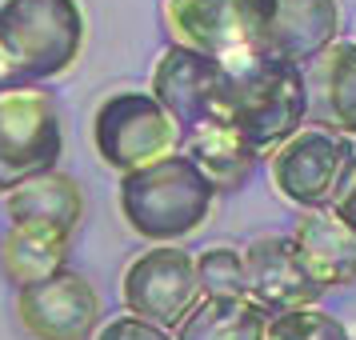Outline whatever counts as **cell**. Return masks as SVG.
Wrapping results in <instances>:
<instances>
[{
	"instance_id": "6da1fadb",
	"label": "cell",
	"mask_w": 356,
	"mask_h": 340,
	"mask_svg": "<svg viewBox=\"0 0 356 340\" xmlns=\"http://www.w3.org/2000/svg\"><path fill=\"white\" fill-rule=\"evenodd\" d=\"M84 13L76 0H4L0 4V97L40 88L76 65Z\"/></svg>"
},
{
	"instance_id": "7a4b0ae2",
	"label": "cell",
	"mask_w": 356,
	"mask_h": 340,
	"mask_svg": "<svg viewBox=\"0 0 356 340\" xmlns=\"http://www.w3.org/2000/svg\"><path fill=\"white\" fill-rule=\"evenodd\" d=\"M232 72V104L228 129L260 156H273L289 145L308 120V76L305 65H292L268 52H252L228 65Z\"/></svg>"
},
{
	"instance_id": "3957f363",
	"label": "cell",
	"mask_w": 356,
	"mask_h": 340,
	"mask_svg": "<svg viewBox=\"0 0 356 340\" xmlns=\"http://www.w3.org/2000/svg\"><path fill=\"white\" fill-rule=\"evenodd\" d=\"M116 204L136 236L152 244H177L209 220L216 188L184 152H172L120 177Z\"/></svg>"
},
{
	"instance_id": "277c9868",
	"label": "cell",
	"mask_w": 356,
	"mask_h": 340,
	"mask_svg": "<svg viewBox=\"0 0 356 340\" xmlns=\"http://www.w3.org/2000/svg\"><path fill=\"white\" fill-rule=\"evenodd\" d=\"M268 172L289 204L305 212H332L356 172V145L353 136L308 124L268 156Z\"/></svg>"
},
{
	"instance_id": "5b68a950",
	"label": "cell",
	"mask_w": 356,
	"mask_h": 340,
	"mask_svg": "<svg viewBox=\"0 0 356 340\" xmlns=\"http://www.w3.org/2000/svg\"><path fill=\"white\" fill-rule=\"evenodd\" d=\"M65 152V120L49 88H20L0 97V193L49 177Z\"/></svg>"
},
{
	"instance_id": "8992f818",
	"label": "cell",
	"mask_w": 356,
	"mask_h": 340,
	"mask_svg": "<svg viewBox=\"0 0 356 340\" xmlns=\"http://www.w3.org/2000/svg\"><path fill=\"white\" fill-rule=\"evenodd\" d=\"M92 145L108 168L129 177L145 164L172 156L180 148V129L152 92L129 88L100 100L92 116Z\"/></svg>"
},
{
	"instance_id": "52a82bcc",
	"label": "cell",
	"mask_w": 356,
	"mask_h": 340,
	"mask_svg": "<svg viewBox=\"0 0 356 340\" xmlns=\"http://www.w3.org/2000/svg\"><path fill=\"white\" fill-rule=\"evenodd\" d=\"M152 97L177 120L180 140L193 132L228 129L232 72L216 56H204L188 44H172L152 68Z\"/></svg>"
},
{
	"instance_id": "ba28073f",
	"label": "cell",
	"mask_w": 356,
	"mask_h": 340,
	"mask_svg": "<svg viewBox=\"0 0 356 340\" xmlns=\"http://www.w3.org/2000/svg\"><path fill=\"white\" fill-rule=\"evenodd\" d=\"M273 17L276 0H164V20L177 44H188L225 65L264 49Z\"/></svg>"
},
{
	"instance_id": "9c48e42d",
	"label": "cell",
	"mask_w": 356,
	"mask_h": 340,
	"mask_svg": "<svg viewBox=\"0 0 356 340\" xmlns=\"http://www.w3.org/2000/svg\"><path fill=\"white\" fill-rule=\"evenodd\" d=\"M120 296H124V308L132 316L156 324L164 332H177L184 316L204 300L200 276H196V257L177 244L145 248L124 268Z\"/></svg>"
},
{
	"instance_id": "30bf717a",
	"label": "cell",
	"mask_w": 356,
	"mask_h": 340,
	"mask_svg": "<svg viewBox=\"0 0 356 340\" xmlns=\"http://www.w3.org/2000/svg\"><path fill=\"white\" fill-rule=\"evenodd\" d=\"M100 316V292L72 268L17 289V321L33 340H92L104 328Z\"/></svg>"
},
{
	"instance_id": "8fae6325",
	"label": "cell",
	"mask_w": 356,
	"mask_h": 340,
	"mask_svg": "<svg viewBox=\"0 0 356 340\" xmlns=\"http://www.w3.org/2000/svg\"><path fill=\"white\" fill-rule=\"evenodd\" d=\"M244 268H248V300L260 305L268 316L321 308L324 289L305 273L289 236H257L244 248Z\"/></svg>"
},
{
	"instance_id": "7c38bea8",
	"label": "cell",
	"mask_w": 356,
	"mask_h": 340,
	"mask_svg": "<svg viewBox=\"0 0 356 340\" xmlns=\"http://www.w3.org/2000/svg\"><path fill=\"white\" fill-rule=\"evenodd\" d=\"M340 33V4L337 0H276L273 29L264 36L268 56L292 60V65H312L316 56L337 44Z\"/></svg>"
},
{
	"instance_id": "4fadbf2b",
	"label": "cell",
	"mask_w": 356,
	"mask_h": 340,
	"mask_svg": "<svg viewBox=\"0 0 356 340\" xmlns=\"http://www.w3.org/2000/svg\"><path fill=\"white\" fill-rule=\"evenodd\" d=\"M308 76V116L340 136H356V40H337L316 56Z\"/></svg>"
},
{
	"instance_id": "5bb4252c",
	"label": "cell",
	"mask_w": 356,
	"mask_h": 340,
	"mask_svg": "<svg viewBox=\"0 0 356 340\" xmlns=\"http://www.w3.org/2000/svg\"><path fill=\"white\" fill-rule=\"evenodd\" d=\"M305 273L321 289H340L356 280V236L332 212H305L289 232Z\"/></svg>"
},
{
	"instance_id": "9a60e30c",
	"label": "cell",
	"mask_w": 356,
	"mask_h": 340,
	"mask_svg": "<svg viewBox=\"0 0 356 340\" xmlns=\"http://www.w3.org/2000/svg\"><path fill=\"white\" fill-rule=\"evenodd\" d=\"M4 209H8L13 228H44V232L72 236L84 216V196L81 184L68 172H49V177H36L20 184L17 193H8Z\"/></svg>"
},
{
	"instance_id": "2e32d148",
	"label": "cell",
	"mask_w": 356,
	"mask_h": 340,
	"mask_svg": "<svg viewBox=\"0 0 356 340\" xmlns=\"http://www.w3.org/2000/svg\"><path fill=\"white\" fill-rule=\"evenodd\" d=\"M180 152L209 177L216 193H236L248 184V177L257 172V164L264 161L257 148H248L232 129H209L193 132L180 140Z\"/></svg>"
},
{
	"instance_id": "e0dca14e",
	"label": "cell",
	"mask_w": 356,
	"mask_h": 340,
	"mask_svg": "<svg viewBox=\"0 0 356 340\" xmlns=\"http://www.w3.org/2000/svg\"><path fill=\"white\" fill-rule=\"evenodd\" d=\"M68 244H72V236H60V232L8 228L4 232V244H0V268H4V276L17 289H29L36 280H49V276L65 273Z\"/></svg>"
},
{
	"instance_id": "ac0fdd59",
	"label": "cell",
	"mask_w": 356,
	"mask_h": 340,
	"mask_svg": "<svg viewBox=\"0 0 356 340\" xmlns=\"http://www.w3.org/2000/svg\"><path fill=\"white\" fill-rule=\"evenodd\" d=\"M268 312L260 305L244 300H220V296H204L200 305L184 316L172 337L177 340H264L268 332Z\"/></svg>"
},
{
	"instance_id": "d6986e66",
	"label": "cell",
	"mask_w": 356,
	"mask_h": 340,
	"mask_svg": "<svg viewBox=\"0 0 356 340\" xmlns=\"http://www.w3.org/2000/svg\"><path fill=\"white\" fill-rule=\"evenodd\" d=\"M196 276H200V292L204 296H220V300H244L248 296V268H244V252L212 244L196 257Z\"/></svg>"
},
{
	"instance_id": "ffe728a7",
	"label": "cell",
	"mask_w": 356,
	"mask_h": 340,
	"mask_svg": "<svg viewBox=\"0 0 356 340\" xmlns=\"http://www.w3.org/2000/svg\"><path fill=\"white\" fill-rule=\"evenodd\" d=\"M264 340H353L348 328L324 312V308H296V312H280L268 321Z\"/></svg>"
},
{
	"instance_id": "44dd1931",
	"label": "cell",
	"mask_w": 356,
	"mask_h": 340,
	"mask_svg": "<svg viewBox=\"0 0 356 340\" xmlns=\"http://www.w3.org/2000/svg\"><path fill=\"white\" fill-rule=\"evenodd\" d=\"M97 340H177V337L156 328V324L140 321V316H132V312H124V316H113L104 324L97 332Z\"/></svg>"
},
{
	"instance_id": "7402d4cb",
	"label": "cell",
	"mask_w": 356,
	"mask_h": 340,
	"mask_svg": "<svg viewBox=\"0 0 356 340\" xmlns=\"http://www.w3.org/2000/svg\"><path fill=\"white\" fill-rule=\"evenodd\" d=\"M332 216L356 236V172H353V180H348V188L340 193V200L332 204Z\"/></svg>"
}]
</instances>
